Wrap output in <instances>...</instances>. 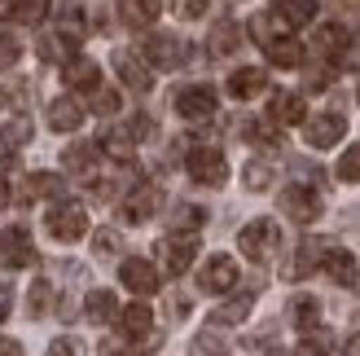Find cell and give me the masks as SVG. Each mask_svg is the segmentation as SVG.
Instances as JSON below:
<instances>
[{
	"label": "cell",
	"instance_id": "6da1fadb",
	"mask_svg": "<svg viewBox=\"0 0 360 356\" xmlns=\"http://www.w3.org/2000/svg\"><path fill=\"white\" fill-rule=\"evenodd\" d=\"M44 229H49V238H58V242H79L88 234V207L75 203V198L53 203L49 216H44Z\"/></svg>",
	"mask_w": 360,
	"mask_h": 356
},
{
	"label": "cell",
	"instance_id": "7a4b0ae2",
	"mask_svg": "<svg viewBox=\"0 0 360 356\" xmlns=\"http://www.w3.org/2000/svg\"><path fill=\"white\" fill-rule=\"evenodd\" d=\"M238 246H242V255L255 260V264L273 260L277 246H281V229H277V220H250V224H242Z\"/></svg>",
	"mask_w": 360,
	"mask_h": 356
},
{
	"label": "cell",
	"instance_id": "3957f363",
	"mask_svg": "<svg viewBox=\"0 0 360 356\" xmlns=\"http://www.w3.org/2000/svg\"><path fill=\"white\" fill-rule=\"evenodd\" d=\"M215 88H207V84H189V88H180L176 93V115L180 119H189V123H207V119H215Z\"/></svg>",
	"mask_w": 360,
	"mask_h": 356
},
{
	"label": "cell",
	"instance_id": "277c9868",
	"mask_svg": "<svg viewBox=\"0 0 360 356\" xmlns=\"http://www.w3.org/2000/svg\"><path fill=\"white\" fill-rule=\"evenodd\" d=\"M35 264V242H31V234L22 224H13V229H5L0 234V269H31Z\"/></svg>",
	"mask_w": 360,
	"mask_h": 356
},
{
	"label": "cell",
	"instance_id": "5b68a950",
	"mask_svg": "<svg viewBox=\"0 0 360 356\" xmlns=\"http://www.w3.org/2000/svg\"><path fill=\"white\" fill-rule=\"evenodd\" d=\"M185 167L193 176V185H207V189H220L229 181V158L220 150H193Z\"/></svg>",
	"mask_w": 360,
	"mask_h": 356
},
{
	"label": "cell",
	"instance_id": "8992f818",
	"mask_svg": "<svg viewBox=\"0 0 360 356\" xmlns=\"http://www.w3.org/2000/svg\"><path fill=\"white\" fill-rule=\"evenodd\" d=\"M158 203H163V189H158V185H136L128 198L119 203V220L123 224H146L158 211Z\"/></svg>",
	"mask_w": 360,
	"mask_h": 356
},
{
	"label": "cell",
	"instance_id": "52a82bcc",
	"mask_svg": "<svg viewBox=\"0 0 360 356\" xmlns=\"http://www.w3.org/2000/svg\"><path fill=\"white\" fill-rule=\"evenodd\" d=\"M146 62L150 66H158V70H172V66H180L185 62V40H176L172 31H154V35H146Z\"/></svg>",
	"mask_w": 360,
	"mask_h": 356
},
{
	"label": "cell",
	"instance_id": "ba28073f",
	"mask_svg": "<svg viewBox=\"0 0 360 356\" xmlns=\"http://www.w3.org/2000/svg\"><path fill=\"white\" fill-rule=\"evenodd\" d=\"M281 211H285L295 224H312V220L321 216L316 189H308V185H285V189H281Z\"/></svg>",
	"mask_w": 360,
	"mask_h": 356
},
{
	"label": "cell",
	"instance_id": "9c48e42d",
	"mask_svg": "<svg viewBox=\"0 0 360 356\" xmlns=\"http://www.w3.org/2000/svg\"><path fill=\"white\" fill-rule=\"evenodd\" d=\"M198 286H202L207 295H229L233 286H238V264H233L229 255H211L202 264V273H198Z\"/></svg>",
	"mask_w": 360,
	"mask_h": 356
},
{
	"label": "cell",
	"instance_id": "30bf717a",
	"mask_svg": "<svg viewBox=\"0 0 360 356\" xmlns=\"http://www.w3.org/2000/svg\"><path fill=\"white\" fill-rule=\"evenodd\" d=\"M343 132H347V119L343 115H312L308 119V128H303V136H308V146L312 150H330V146H338L343 141Z\"/></svg>",
	"mask_w": 360,
	"mask_h": 356
},
{
	"label": "cell",
	"instance_id": "8fae6325",
	"mask_svg": "<svg viewBox=\"0 0 360 356\" xmlns=\"http://www.w3.org/2000/svg\"><path fill=\"white\" fill-rule=\"evenodd\" d=\"M158 255H163L167 273H185L198 255V234H167L163 246H158Z\"/></svg>",
	"mask_w": 360,
	"mask_h": 356
},
{
	"label": "cell",
	"instance_id": "7c38bea8",
	"mask_svg": "<svg viewBox=\"0 0 360 356\" xmlns=\"http://www.w3.org/2000/svg\"><path fill=\"white\" fill-rule=\"evenodd\" d=\"M115 70H119V80L128 84L132 93H150V88H154V75H150L146 58H136L132 49H119L115 53Z\"/></svg>",
	"mask_w": 360,
	"mask_h": 356
},
{
	"label": "cell",
	"instance_id": "4fadbf2b",
	"mask_svg": "<svg viewBox=\"0 0 360 356\" xmlns=\"http://www.w3.org/2000/svg\"><path fill=\"white\" fill-rule=\"evenodd\" d=\"M119 281H123L132 295H154L163 277H158V269H154L150 260H123V264H119Z\"/></svg>",
	"mask_w": 360,
	"mask_h": 356
},
{
	"label": "cell",
	"instance_id": "5bb4252c",
	"mask_svg": "<svg viewBox=\"0 0 360 356\" xmlns=\"http://www.w3.org/2000/svg\"><path fill=\"white\" fill-rule=\"evenodd\" d=\"M321 269L334 286H356V255L343 251V246H326V255H321Z\"/></svg>",
	"mask_w": 360,
	"mask_h": 356
},
{
	"label": "cell",
	"instance_id": "9a60e30c",
	"mask_svg": "<svg viewBox=\"0 0 360 356\" xmlns=\"http://www.w3.org/2000/svg\"><path fill=\"white\" fill-rule=\"evenodd\" d=\"M84 123V106L75 97H53L49 101V128L53 132H75Z\"/></svg>",
	"mask_w": 360,
	"mask_h": 356
},
{
	"label": "cell",
	"instance_id": "2e32d148",
	"mask_svg": "<svg viewBox=\"0 0 360 356\" xmlns=\"http://www.w3.org/2000/svg\"><path fill=\"white\" fill-rule=\"evenodd\" d=\"M119 330H123V339H150V330H154V312L146 304H128V308H119Z\"/></svg>",
	"mask_w": 360,
	"mask_h": 356
},
{
	"label": "cell",
	"instance_id": "e0dca14e",
	"mask_svg": "<svg viewBox=\"0 0 360 356\" xmlns=\"http://www.w3.org/2000/svg\"><path fill=\"white\" fill-rule=\"evenodd\" d=\"M268 88V75L259 66H242V70H233L229 75V97H238V101H250V97H259Z\"/></svg>",
	"mask_w": 360,
	"mask_h": 356
},
{
	"label": "cell",
	"instance_id": "ac0fdd59",
	"mask_svg": "<svg viewBox=\"0 0 360 356\" xmlns=\"http://www.w3.org/2000/svg\"><path fill=\"white\" fill-rule=\"evenodd\" d=\"M66 84L75 88V93H97L101 88V66L88 62V58H70L66 62Z\"/></svg>",
	"mask_w": 360,
	"mask_h": 356
},
{
	"label": "cell",
	"instance_id": "d6986e66",
	"mask_svg": "<svg viewBox=\"0 0 360 356\" xmlns=\"http://www.w3.org/2000/svg\"><path fill=\"white\" fill-rule=\"evenodd\" d=\"M321 255H326V246H321V242H303L299 251L290 255V264H285V269H281V277H290V281L308 277L312 269H321Z\"/></svg>",
	"mask_w": 360,
	"mask_h": 356
},
{
	"label": "cell",
	"instance_id": "ffe728a7",
	"mask_svg": "<svg viewBox=\"0 0 360 356\" xmlns=\"http://www.w3.org/2000/svg\"><path fill=\"white\" fill-rule=\"evenodd\" d=\"M268 119H273V123H303V119H308V106H303L299 93H273Z\"/></svg>",
	"mask_w": 360,
	"mask_h": 356
},
{
	"label": "cell",
	"instance_id": "44dd1931",
	"mask_svg": "<svg viewBox=\"0 0 360 356\" xmlns=\"http://www.w3.org/2000/svg\"><path fill=\"white\" fill-rule=\"evenodd\" d=\"M84 317H88L93 326H105V322H115V317H119V299H115L110 291H93V295L84 299Z\"/></svg>",
	"mask_w": 360,
	"mask_h": 356
},
{
	"label": "cell",
	"instance_id": "7402d4cb",
	"mask_svg": "<svg viewBox=\"0 0 360 356\" xmlns=\"http://www.w3.org/2000/svg\"><path fill=\"white\" fill-rule=\"evenodd\" d=\"M53 193H62V176H53V172H31L27 181H22V193H18V198L31 203V198H53Z\"/></svg>",
	"mask_w": 360,
	"mask_h": 356
},
{
	"label": "cell",
	"instance_id": "603a6c76",
	"mask_svg": "<svg viewBox=\"0 0 360 356\" xmlns=\"http://www.w3.org/2000/svg\"><path fill=\"white\" fill-rule=\"evenodd\" d=\"M273 13L281 18L285 27H303V23H312L316 0H273Z\"/></svg>",
	"mask_w": 360,
	"mask_h": 356
},
{
	"label": "cell",
	"instance_id": "cb8c5ba5",
	"mask_svg": "<svg viewBox=\"0 0 360 356\" xmlns=\"http://www.w3.org/2000/svg\"><path fill=\"white\" fill-rule=\"evenodd\" d=\"M40 58L44 62H70V58H75V40H66V35L62 31H44L40 35Z\"/></svg>",
	"mask_w": 360,
	"mask_h": 356
},
{
	"label": "cell",
	"instance_id": "d4e9b609",
	"mask_svg": "<svg viewBox=\"0 0 360 356\" xmlns=\"http://www.w3.org/2000/svg\"><path fill=\"white\" fill-rule=\"evenodd\" d=\"M238 40H242V31H238V23H229V18H220V23H215L211 27V53H215V58H229V53L233 49H238Z\"/></svg>",
	"mask_w": 360,
	"mask_h": 356
},
{
	"label": "cell",
	"instance_id": "484cf974",
	"mask_svg": "<svg viewBox=\"0 0 360 356\" xmlns=\"http://www.w3.org/2000/svg\"><path fill=\"white\" fill-rule=\"evenodd\" d=\"M250 304H255L250 295H238V299H229V304H220V308L211 312V326H242L246 317H250Z\"/></svg>",
	"mask_w": 360,
	"mask_h": 356
},
{
	"label": "cell",
	"instance_id": "4316f807",
	"mask_svg": "<svg viewBox=\"0 0 360 356\" xmlns=\"http://www.w3.org/2000/svg\"><path fill=\"white\" fill-rule=\"evenodd\" d=\"M97 150H101V146H93V141H79V146H70V150L62 154L66 172H79V176H88V172L97 167Z\"/></svg>",
	"mask_w": 360,
	"mask_h": 356
},
{
	"label": "cell",
	"instance_id": "83f0119b",
	"mask_svg": "<svg viewBox=\"0 0 360 356\" xmlns=\"http://www.w3.org/2000/svg\"><path fill=\"white\" fill-rule=\"evenodd\" d=\"M290 317H295V326L303 330V334H312V330H321V304L312 295H299L295 304H290Z\"/></svg>",
	"mask_w": 360,
	"mask_h": 356
},
{
	"label": "cell",
	"instance_id": "f1b7e54d",
	"mask_svg": "<svg viewBox=\"0 0 360 356\" xmlns=\"http://www.w3.org/2000/svg\"><path fill=\"white\" fill-rule=\"evenodd\" d=\"M101 150L110 154L115 163H128L132 150H136V141H132V132H128V128H110V132L101 136Z\"/></svg>",
	"mask_w": 360,
	"mask_h": 356
},
{
	"label": "cell",
	"instance_id": "f546056e",
	"mask_svg": "<svg viewBox=\"0 0 360 356\" xmlns=\"http://www.w3.org/2000/svg\"><path fill=\"white\" fill-rule=\"evenodd\" d=\"M312 49H321L326 58H334V53H343V49H347V27H334V23L316 27V40H312Z\"/></svg>",
	"mask_w": 360,
	"mask_h": 356
},
{
	"label": "cell",
	"instance_id": "4dcf8cb0",
	"mask_svg": "<svg viewBox=\"0 0 360 356\" xmlns=\"http://www.w3.org/2000/svg\"><path fill=\"white\" fill-rule=\"evenodd\" d=\"M119 13H123V23H128V27H150L154 13H158V0H123Z\"/></svg>",
	"mask_w": 360,
	"mask_h": 356
},
{
	"label": "cell",
	"instance_id": "1f68e13d",
	"mask_svg": "<svg viewBox=\"0 0 360 356\" xmlns=\"http://www.w3.org/2000/svg\"><path fill=\"white\" fill-rule=\"evenodd\" d=\"M202 220H207V211L193 207V203H185V207L172 211V234H198V229H202Z\"/></svg>",
	"mask_w": 360,
	"mask_h": 356
},
{
	"label": "cell",
	"instance_id": "d6a6232c",
	"mask_svg": "<svg viewBox=\"0 0 360 356\" xmlns=\"http://www.w3.org/2000/svg\"><path fill=\"white\" fill-rule=\"evenodd\" d=\"M49 304H53V281H49V277H35L31 291H27V312H31V317H44Z\"/></svg>",
	"mask_w": 360,
	"mask_h": 356
},
{
	"label": "cell",
	"instance_id": "836d02e7",
	"mask_svg": "<svg viewBox=\"0 0 360 356\" xmlns=\"http://www.w3.org/2000/svg\"><path fill=\"white\" fill-rule=\"evenodd\" d=\"M268 62L273 66H299L303 62V44L299 40H273L268 44Z\"/></svg>",
	"mask_w": 360,
	"mask_h": 356
},
{
	"label": "cell",
	"instance_id": "e575fe53",
	"mask_svg": "<svg viewBox=\"0 0 360 356\" xmlns=\"http://www.w3.org/2000/svg\"><path fill=\"white\" fill-rule=\"evenodd\" d=\"M27 141H31V119H22V115L0 128V146L5 150H18V146H27Z\"/></svg>",
	"mask_w": 360,
	"mask_h": 356
},
{
	"label": "cell",
	"instance_id": "d590c367",
	"mask_svg": "<svg viewBox=\"0 0 360 356\" xmlns=\"http://www.w3.org/2000/svg\"><path fill=\"white\" fill-rule=\"evenodd\" d=\"M273 163H264V158H250V163H246V172H242V185L246 189H268V185H273Z\"/></svg>",
	"mask_w": 360,
	"mask_h": 356
},
{
	"label": "cell",
	"instance_id": "8d00e7d4",
	"mask_svg": "<svg viewBox=\"0 0 360 356\" xmlns=\"http://www.w3.org/2000/svg\"><path fill=\"white\" fill-rule=\"evenodd\" d=\"M93 251H97L101 260H110V255L119 251V234H115V229H97V234H93Z\"/></svg>",
	"mask_w": 360,
	"mask_h": 356
},
{
	"label": "cell",
	"instance_id": "74e56055",
	"mask_svg": "<svg viewBox=\"0 0 360 356\" xmlns=\"http://www.w3.org/2000/svg\"><path fill=\"white\" fill-rule=\"evenodd\" d=\"M338 181H360V146H352L338 158Z\"/></svg>",
	"mask_w": 360,
	"mask_h": 356
},
{
	"label": "cell",
	"instance_id": "f35d334b",
	"mask_svg": "<svg viewBox=\"0 0 360 356\" xmlns=\"http://www.w3.org/2000/svg\"><path fill=\"white\" fill-rule=\"evenodd\" d=\"M295 356H330V339L326 334H303V343L295 348Z\"/></svg>",
	"mask_w": 360,
	"mask_h": 356
},
{
	"label": "cell",
	"instance_id": "ab89813d",
	"mask_svg": "<svg viewBox=\"0 0 360 356\" xmlns=\"http://www.w3.org/2000/svg\"><path fill=\"white\" fill-rule=\"evenodd\" d=\"M93 110H97V115H115V110H119V93H110V88H97V93H93Z\"/></svg>",
	"mask_w": 360,
	"mask_h": 356
},
{
	"label": "cell",
	"instance_id": "60d3db41",
	"mask_svg": "<svg viewBox=\"0 0 360 356\" xmlns=\"http://www.w3.org/2000/svg\"><path fill=\"white\" fill-rule=\"evenodd\" d=\"M18 53H22V49H18V40H13V35H0V70L18 66Z\"/></svg>",
	"mask_w": 360,
	"mask_h": 356
},
{
	"label": "cell",
	"instance_id": "b9f144b4",
	"mask_svg": "<svg viewBox=\"0 0 360 356\" xmlns=\"http://www.w3.org/2000/svg\"><path fill=\"white\" fill-rule=\"evenodd\" d=\"M49 356H84V348H79V339L62 334V339H53V343H49Z\"/></svg>",
	"mask_w": 360,
	"mask_h": 356
},
{
	"label": "cell",
	"instance_id": "7bdbcfd3",
	"mask_svg": "<svg viewBox=\"0 0 360 356\" xmlns=\"http://www.w3.org/2000/svg\"><path fill=\"white\" fill-rule=\"evenodd\" d=\"M123 128L132 132V141H146V136H154V123H150V115H136V119H128Z\"/></svg>",
	"mask_w": 360,
	"mask_h": 356
},
{
	"label": "cell",
	"instance_id": "ee69618b",
	"mask_svg": "<svg viewBox=\"0 0 360 356\" xmlns=\"http://www.w3.org/2000/svg\"><path fill=\"white\" fill-rule=\"evenodd\" d=\"M5 18L9 23H35V18H40V5H13Z\"/></svg>",
	"mask_w": 360,
	"mask_h": 356
},
{
	"label": "cell",
	"instance_id": "f6af8a7d",
	"mask_svg": "<svg viewBox=\"0 0 360 356\" xmlns=\"http://www.w3.org/2000/svg\"><path fill=\"white\" fill-rule=\"evenodd\" d=\"M176 13L180 18H202L207 13V0H176Z\"/></svg>",
	"mask_w": 360,
	"mask_h": 356
},
{
	"label": "cell",
	"instance_id": "bcb514c9",
	"mask_svg": "<svg viewBox=\"0 0 360 356\" xmlns=\"http://www.w3.org/2000/svg\"><path fill=\"white\" fill-rule=\"evenodd\" d=\"M0 356H27V352H22V348H18L13 339H0Z\"/></svg>",
	"mask_w": 360,
	"mask_h": 356
},
{
	"label": "cell",
	"instance_id": "7dc6e473",
	"mask_svg": "<svg viewBox=\"0 0 360 356\" xmlns=\"http://www.w3.org/2000/svg\"><path fill=\"white\" fill-rule=\"evenodd\" d=\"M343 356H360V334H352V339H347V348H343Z\"/></svg>",
	"mask_w": 360,
	"mask_h": 356
},
{
	"label": "cell",
	"instance_id": "c3c4849f",
	"mask_svg": "<svg viewBox=\"0 0 360 356\" xmlns=\"http://www.w3.org/2000/svg\"><path fill=\"white\" fill-rule=\"evenodd\" d=\"M9 317V291H0V322Z\"/></svg>",
	"mask_w": 360,
	"mask_h": 356
},
{
	"label": "cell",
	"instance_id": "681fc988",
	"mask_svg": "<svg viewBox=\"0 0 360 356\" xmlns=\"http://www.w3.org/2000/svg\"><path fill=\"white\" fill-rule=\"evenodd\" d=\"M101 356H136V352H123V348H105Z\"/></svg>",
	"mask_w": 360,
	"mask_h": 356
},
{
	"label": "cell",
	"instance_id": "f907efd6",
	"mask_svg": "<svg viewBox=\"0 0 360 356\" xmlns=\"http://www.w3.org/2000/svg\"><path fill=\"white\" fill-rule=\"evenodd\" d=\"M347 66H360V49H356V53H352V58H347Z\"/></svg>",
	"mask_w": 360,
	"mask_h": 356
},
{
	"label": "cell",
	"instance_id": "816d5d0a",
	"mask_svg": "<svg viewBox=\"0 0 360 356\" xmlns=\"http://www.w3.org/2000/svg\"><path fill=\"white\" fill-rule=\"evenodd\" d=\"M356 334H360V317H356Z\"/></svg>",
	"mask_w": 360,
	"mask_h": 356
},
{
	"label": "cell",
	"instance_id": "f5cc1de1",
	"mask_svg": "<svg viewBox=\"0 0 360 356\" xmlns=\"http://www.w3.org/2000/svg\"><path fill=\"white\" fill-rule=\"evenodd\" d=\"M215 356H224V352H215Z\"/></svg>",
	"mask_w": 360,
	"mask_h": 356
}]
</instances>
